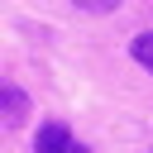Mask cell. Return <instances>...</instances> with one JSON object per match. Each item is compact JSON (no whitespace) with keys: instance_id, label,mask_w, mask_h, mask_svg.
Segmentation results:
<instances>
[{"instance_id":"cell-1","label":"cell","mask_w":153,"mask_h":153,"mask_svg":"<svg viewBox=\"0 0 153 153\" xmlns=\"http://www.w3.org/2000/svg\"><path fill=\"white\" fill-rule=\"evenodd\" d=\"M33 153H86V148L72 139V129H67L62 120H48V124H38V134H33Z\"/></svg>"},{"instance_id":"cell-2","label":"cell","mask_w":153,"mask_h":153,"mask_svg":"<svg viewBox=\"0 0 153 153\" xmlns=\"http://www.w3.org/2000/svg\"><path fill=\"white\" fill-rule=\"evenodd\" d=\"M0 105H5V124H10V129H14V124H24L29 100H24V91H19V86H0Z\"/></svg>"},{"instance_id":"cell-3","label":"cell","mask_w":153,"mask_h":153,"mask_svg":"<svg viewBox=\"0 0 153 153\" xmlns=\"http://www.w3.org/2000/svg\"><path fill=\"white\" fill-rule=\"evenodd\" d=\"M129 53H134V62H139V67H148V72H153V33H134Z\"/></svg>"},{"instance_id":"cell-4","label":"cell","mask_w":153,"mask_h":153,"mask_svg":"<svg viewBox=\"0 0 153 153\" xmlns=\"http://www.w3.org/2000/svg\"><path fill=\"white\" fill-rule=\"evenodd\" d=\"M76 10H86V14H110V10H120V0H72Z\"/></svg>"}]
</instances>
